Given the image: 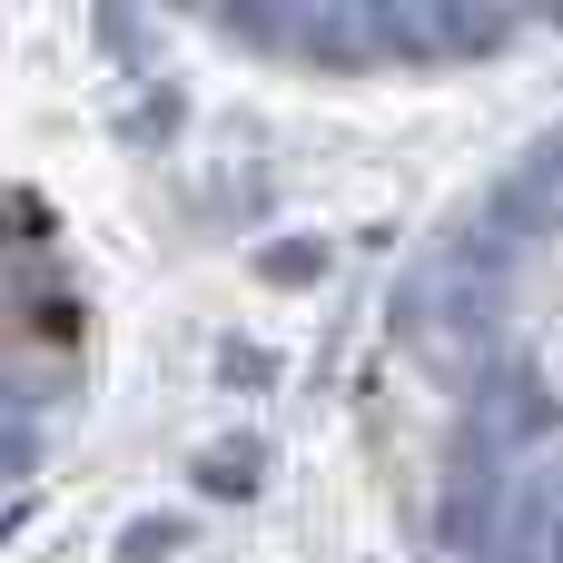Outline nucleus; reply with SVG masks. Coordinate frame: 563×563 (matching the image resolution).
I'll list each match as a JSON object with an SVG mask.
<instances>
[{
	"mask_svg": "<svg viewBox=\"0 0 563 563\" xmlns=\"http://www.w3.org/2000/svg\"><path fill=\"white\" fill-rule=\"evenodd\" d=\"M376 396L426 563H563V109L396 267Z\"/></svg>",
	"mask_w": 563,
	"mask_h": 563,
	"instance_id": "f257e3e1",
	"label": "nucleus"
}]
</instances>
